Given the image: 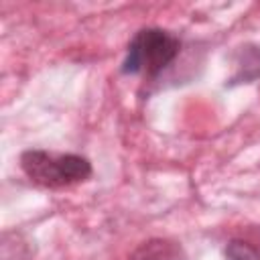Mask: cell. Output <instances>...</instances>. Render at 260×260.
<instances>
[{
	"instance_id": "1",
	"label": "cell",
	"mask_w": 260,
	"mask_h": 260,
	"mask_svg": "<svg viewBox=\"0 0 260 260\" xmlns=\"http://www.w3.org/2000/svg\"><path fill=\"white\" fill-rule=\"evenodd\" d=\"M181 49L183 43L175 32L160 26H144L128 41L120 73L140 75L148 81L156 79L179 59Z\"/></svg>"
},
{
	"instance_id": "2",
	"label": "cell",
	"mask_w": 260,
	"mask_h": 260,
	"mask_svg": "<svg viewBox=\"0 0 260 260\" xmlns=\"http://www.w3.org/2000/svg\"><path fill=\"white\" fill-rule=\"evenodd\" d=\"M18 165L28 181L45 189H63L83 183L91 177V160L77 152H51L28 148L20 152Z\"/></svg>"
},
{
	"instance_id": "4",
	"label": "cell",
	"mask_w": 260,
	"mask_h": 260,
	"mask_svg": "<svg viewBox=\"0 0 260 260\" xmlns=\"http://www.w3.org/2000/svg\"><path fill=\"white\" fill-rule=\"evenodd\" d=\"M181 248L175 242L152 238L148 242H142L136 252L130 256V260H181Z\"/></svg>"
},
{
	"instance_id": "3",
	"label": "cell",
	"mask_w": 260,
	"mask_h": 260,
	"mask_svg": "<svg viewBox=\"0 0 260 260\" xmlns=\"http://www.w3.org/2000/svg\"><path fill=\"white\" fill-rule=\"evenodd\" d=\"M234 61V73L228 79V85H242V83H254L260 79V45L246 43L238 47L232 53Z\"/></svg>"
},
{
	"instance_id": "5",
	"label": "cell",
	"mask_w": 260,
	"mask_h": 260,
	"mask_svg": "<svg viewBox=\"0 0 260 260\" xmlns=\"http://www.w3.org/2000/svg\"><path fill=\"white\" fill-rule=\"evenodd\" d=\"M223 254L228 260H260V248L246 238H232L225 244Z\"/></svg>"
}]
</instances>
